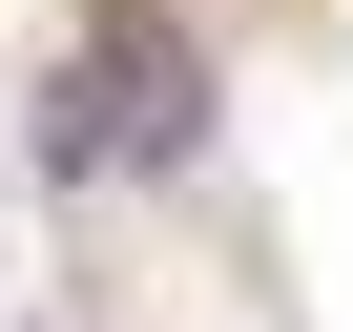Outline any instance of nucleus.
Masks as SVG:
<instances>
[{
	"mask_svg": "<svg viewBox=\"0 0 353 332\" xmlns=\"http://www.w3.org/2000/svg\"><path fill=\"white\" fill-rule=\"evenodd\" d=\"M188 145H208V42L166 0H104L83 63L42 83V166H188Z\"/></svg>",
	"mask_w": 353,
	"mask_h": 332,
	"instance_id": "nucleus-1",
	"label": "nucleus"
}]
</instances>
